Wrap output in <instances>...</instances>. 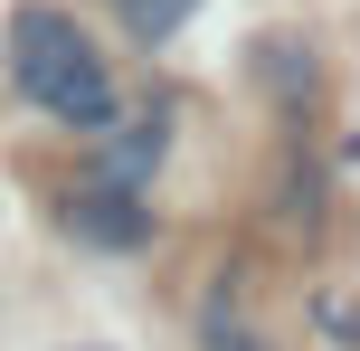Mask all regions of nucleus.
<instances>
[{"mask_svg": "<svg viewBox=\"0 0 360 351\" xmlns=\"http://www.w3.org/2000/svg\"><path fill=\"white\" fill-rule=\"evenodd\" d=\"M124 10H133V29H143V38H171L190 0H124Z\"/></svg>", "mask_w": 360, "mask_h": 351, "instance_id": "39448f33", "label": "nucleus"}, {"mask_svg": "<svg viewBox=\"0 0 360 351\" xmlns=\"http://www.w3.org/2000/svg\"><path fill=\"white\" fill-rule=\"evenodd\" d=\"M162 143H171V133H162V114H152V124H133L124 143H114V162H105V171H114V181H143V171L162 162Z\"/></svg>", "mask_w": 360, "mask_h": 351, "instance_id": "20e7f679", "label": "nucleus"}, {"mask_svg": "<svg viewBox=\"0 0 360 351\" xmlns=\"http://www.w3.org/2000/svg\"><path fill=\"white\" fill-rule=\"evenodd\" d=\"M209 351H256L247 333H237V314H228V295H218V304H209Z\"/></svg>", "mask_w": 360, "mask_h": 351, "instance_id": "423d86ee", "label": "nucleus"}, {"mask_svg": "<svg viewBox=\"0 0 360 351\" xmlns=\"http://www.w3.org/2000/svg\"><path fill=\"white\" fill-rule=\"evenodd\" d=\"M67 228L86 247H143L152 238V209L133 200V181H105V190H86V200H67Z\"/></svg>", "mask_w": 360, "mask_h": 351, "instance_id": "f03ea898", "label": "nucleus"}, {"mask_svg": "<svg viewBox=\"0 0 360 351\" xmlns=\"http://www.w3.org/2000/svg\"><path fill=\"white\" fill-rule=\"evenodd\" d=\"M10 76H19L29 105H48L57 124H76V133H105V124H114V76H105V57L76 38V19L38 10V0L10 19Z\"/></svg>", "mask_w": 360, "mask_h": 351, "instance_id": "f257e3e1", "label": "nucleus"}, {"mask_svg": "<svg viewBox=\"0 0 360 351\" xmlns=\"http://www.w3.org/2000/svg\"><path fill=\"white\" fill-rule=\"evenodd\" d=\"M323 333H342V342H360V304H323Z\"/></svg>", "mask_w": 360, "mask_h": 351, "instance_id": "0eeeda50", "label": "nucleus"}, {"mask_svg": "<svg viewBox=\"0 0 360 351\" xmlns=\"http://www.w3.org/2000/svg\"><path fill=\"white\" fill-rule=\"evenodd\" d=\"M256 76L275 95H313V48L304 38H256Z\"/></svg>", "mask_w": 360, "mask_h": 351, "instance_id": "7ed1b4c3", "label": "nucleus"}]
</instances>
